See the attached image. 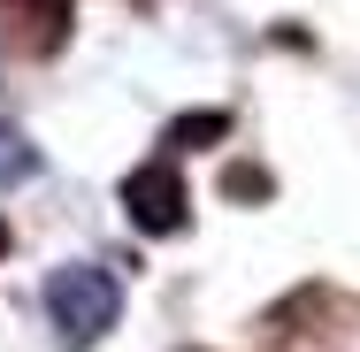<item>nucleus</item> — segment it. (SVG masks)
<instances>
[{"label":"nucleus","mask_w":360,"mask_h":352,"mask_svg":"<svg viewBox=\"0 0 360 352\" xmlns=\"http://www.w3.org/2000/svg\"><path fill=\"white\" fill-rule=\"evenodd\" d=\"M46 314L62 330V352H92L115 330V314H123V283L108 276L100 261H62L46 276Z\"/></svg>","instance_id":"nucleus-1"},{"label":"nucleus","mask_w":360,"mask_h":352,"mask_svg":"<svg viewBox=\"0 0 360 352\" xmlns=\"http://www.w3.org/2000/svg\"><path fill=\"white\" fill-rule=\"evenodd\" d=\"M123 214H131V230H146V237H176V230H184L192 192H184L176 153H161V161H146V169L123 176Z\"/></svg>","instance_id":"nucleus-2"},{"label":"nucleus","mask_w":360,"mask_h":352,"mask_svg":"<svg viewBox=\"0 0 360 352\" xmlns=\"http://www.w3.org/2000/svg\"><path fill=\"white\" fill-rule=\"evenodd\" d=\"M0 39L15 54H62L70 46V0H0Z\"/></svg>","instance_id":"nucleus-3"},{"label":"nucleus","mask_w":360,"mask_h":352,"mask_svg":"<svg viewBox=\"0 0 360 352\" xmlns=\"http://www.w3.org/2000/svg\"><path fill=\"white\" fill-rule=\"evenodd\" d=\"M215 138H230V115H222V107H200V115H176V123H169V153H192V145H215Z\"/></svg>","instance_id":"nucleus-4"},{"label":"nucleus","mask_w":360,"mask_h":352,"mask_svg":"<svg viewBox=\"0 0 360 352\" xmlns=\"http://www.w3.org/2000/svg\"><path fill=\"white\" fill-rule=\"evenodd\" d=\"M269 192H276V176L261 161H230L222 169V200H269Z\"/></svg>","instance_id":"nucleus-5"},{"label":"nucleus","mask_w":360,"mask_h":352,"mask_svg":"<svg viewBox=\"0 0 360 352\" xmlns=\"http://www.w3.org/2000/svg\"><path fill=\"white\" fill-rule=\"evenodd\" d=\"M8 245H15V230H8V214H0V261H8Z\"/></svg>","instance_id":"nucleus-6"},{"label":"nucleus","mask_w":360,"mask_h":352,"mask_svg":"<svg viewBox=\"0 0 360 352\" xmlns=\"http://www.w3.org/2000/svg\"><path fill=\"white\" fill-rule=\"evenodd\" d=\"M184 352H192V345H184Z\"/></svg>","instance_id":"nucleus-7"}]
</instances>
